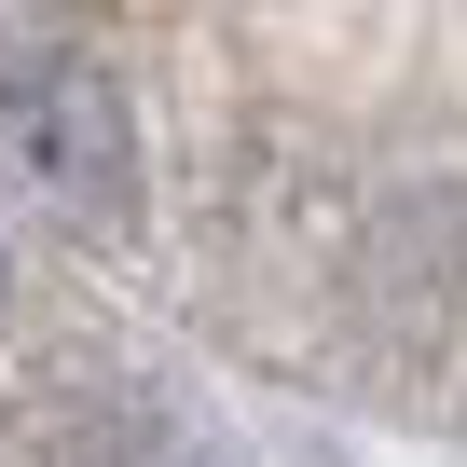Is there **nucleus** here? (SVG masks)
Instances as JSON below:
<instances>
[{
    "label": "nucleus",
    "instance_id": "obj_1",
    "mask_svg": "<svg viewBox=\"0 0 467 467\" xmlns=\"http://www.w3.org/2000/svg\"><path fill=\"white\" fill-rule=\"evenodd\" d=\"M0 165L42 179L69 220H124V192H138V110H124V83L97 56H69V42H15L0 56Z\"/></svg>",
    "mask_w": 467,
    "mask_h": 467
}]
</instances>
